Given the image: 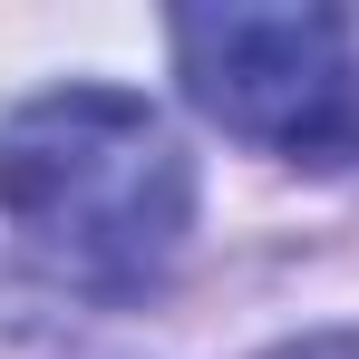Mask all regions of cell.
<instances>
[{"instance_id": "obj_1", "label": "cell", "mask_w": 359, "mask_h": 359, "mask_svg": "<svg viewBox=\"0 0 359 359\" xmlns=\"http://www.w3.org/2000/svg\"><path fill=\"white\" fill-rule=\"evenodd\" d=\"M0 224L78 301H146L184 252L194 165L136 88H49L0 117Z\"/></svg>"}, {"instance_id": "obj_2", "label": "cell", "mask_w": 359, "mask_h": 359, "mask_svg": "<svg viewBox=\"0 0 359 359\" xmlns=\"http://www.w3.org/2000/svg\"><path fill=\"white\" fill-rule=\"evenodd\" d=\"M175 78L204 117L282 156V165H359V39L340 10H175Z\"/></svg>"}, {"instance_id": "obj_3", "label": "cell", "mask_w": 359, "mask_h": 359, "mask_svg": "<svg viewBox=\"0 0 359 359\" xmlns=\"http://www.w3.org/2000/svg\"><path fill=\"white\" fill-rule=\"evenodd\" d=\"M282 359H359V330H320V340H292Z\"/></svg>"}]
</instances>
